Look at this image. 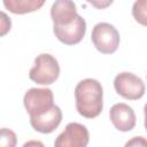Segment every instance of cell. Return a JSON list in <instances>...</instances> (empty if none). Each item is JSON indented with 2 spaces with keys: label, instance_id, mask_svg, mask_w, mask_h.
Listing matches in <instances>:
<instances>
[{
  "label": "cell",
  "instance_id": "8fae6325",
  "mask_svg": "<svg viewBox=\"0 0 147 147\" xmlns=\"http://www.w3.org/2000/svg\"><path fill=\"white\" fill-rule=\"evenodd\" d=\"M44 0H3V6L13 14H26L40 9L44 6Z\"/></svg>",
  "mask_w": 147,
  "mask_h": 147
},
{
  "label": "cell",
  "instance_id": "4fadbf2b",
  "mask_svg": "<svg viewBox=\"0 0 147 147\" xmlns=\"http://www.w3.org/2000/svg\"><path fill=\"white\" fill-rule=\"evenodd\" d=\"M146 5L147 1L146 0H140V1H136L133 3V8H132V14L133 17L136 18L137 22H139L142 25H146Z\"/></svg>",
  "mask_w": 147,
  "mask_h": 147
},
{
  "label": "cell",
  "instance_id": "8992f818",
  "mask_svg": "<svg viewBox=\"0 0 147 147\" xmlns=\"http://www.w3.org/2000/svg\"><path fill=\"white\" fill-rule=\"evenodd\" d=\"M88 141L90 133L87 127L80 123L71 122L56 137L54 147H87Z\"/></svg>",
  "mask_w": 147,
  "mask_h": 147
},
{
  "label": "cell",
  "instance_id": "6da1fadb",
  "mask_svg": "<svg viewBox=\"0 0 147 147\" xmlns=\"http://www.w3.org/2000/svg\"><path fill=\"white\" fill-rule=\"evenodd\" d=\"M76 109L86 118L99 116L103 108V90L101 83L93 78L80 80L75 87Z\"/></svg>",
  "mask_w": 147,
  "mask_h": 147
},
{
  "label": "cell",
  "instance_id": "ba28073f",
  "mask_svg": "<svg viewBox=\"0 0 147 147\" xmlns=\"http://www.w3.org/2000/svg\"><path fill=\"white\" fill-rule=\"evenodd\" d=\"M109 117L113 125L122 132L131 131L137 123L134 110L124 102L115 103L109 110Z\"/></svg>",
  "mask_w": 147,
  "mask_h": 147
},
{
  "label": "cell",
  "instance_id": "52a82bcc",
  "mask_svg": "<svg viewBox=\"0 0 147 147\" xmlns=\"http://www.w3.org/2000/svg\"><path fill=\"white\" fill-rule=\"evenodd\" d=\"M55 37L64 45H76L82 41L86 32V22L78 14L69 24L62 26H53Z\"/></svg>",
  "mask_w": 147,
  "mask_h": 147
},
{
  "label": "cell",
  "instance_id": "e0dca14e",
  "mask_svg": "<svg viewBox=\"0 0 147 147\" xmlns=\"http://www.w3.org/2000/svg\"><path fill=\"white\" fill-rule=\"evenodd\" d=\"M91 5H93V6H95V7H98V8H103V7H107V6H109V5H111L113 3V1H106V2H96V1H88Z\"/></svg>",
  "mask_w": 147,
  "mask_h": 147
},
{
  "label": "cell",
  "instance_id": "9a60e30c",
  "mask_svg": "<svg viewBox=\"0 0 147 147\" xmlns=\"http://www.w3.org/2000/svg\"><path fill=\"white\" fill-rule=\"evenodd\" d=\"M124 147H147L146 138L141 137V136L133 137V138H131L130 140H127L125 142Z\"/></svg>",
  "mask_w": 147,
  "mask_h": 147
},
{
  "label": "cell",
  "instance_id": "277c9868",
  "mask_svg": "<svg viewBox=\"0 0 147 147\" xmlns=\"http://www.w3.org/2000/svg\"><path fill=\"white\" fill-rule=\"evenodd\" d=\"M23 103L29 116L34 117L49 110L54 106V95L51 88L32 87L25 92Z\"/></svg>",
  "mask_w": 147,
  "mask_h": 147
},
{
  "label": "cell",
  "instance_id": "7c38bea8",
  "mask_svg": "<svg viewBox=\"0 0 147 147\" xmlns=\"http://www.w3.org/2000/svg\"><path fill=\"white\" fill-rule=\"evenodd\" d=\"M16 133L8 127L0 129V147H16Z\"/></svg>",
  "mask_w": 147,
  "mask_h": 147
},
{
  "label": "cell",
  "instance_id": "2e32d148",
  "mask_svg": "<svg viewBox=\"0 0 147 147\" xmlns=\"http://www.w3.org/2000/svg\"><path fill=\"white\" fill-rule=\"evenodd\" d=\"M22 147H45V145L39 140H29Z\"/></svg>",
  "mask_w": 147,
  "mask_h": 147
},
{
  "label": "cell",
  "instance_id": "7a4b0ae2",
  "mask_svg": "<svg viewBox=\"0 0 147 147\" xmlns=\"http://www.w3.org/2000/svg\"><path fill=\"white\" fill-rule=\"evenodd\" d=\"M60 76V65L57 60L48 54H39L34 59V64L29 71V78L39 85H51Z\"/></svg>",
  "mask_w": 147,
  "mask_h": 147
},
{
  "label": "cell",
  "instance_id": "3957f363",
  "mask_svg": "<svg viewBox=\"0 0 147 147\" xmlns=\"http://www.w3.org/2000/svg\"><path fill=\"white\" fill-rule=\"evenodd\" d=\"M91 40L94 47L102 54H113L117 51L121 38L117 29L107 22H100L94 25Z\"/></svg>",
  "mask_w": 147,
  "mask_h": 147
},
{
  "label": "cell",
  "instance_id": "5bb4252c",
  "mask_svg": "<svg viewBox=\"0 0 147 147\" xmlns=\"http://www.w3.org/2000/svg\"><path fill=\"white\" fill-rule=\"evenodd\" d=\"M11 29L10 17L2 10H0V37L6 36Z\"/></svg>",
  "mask_w": 147,
  "mask_h": 147
},
{
  "label": "cell",
  "instance_id": "5b68a950",
  "mask_svg": "<svg viewBox=\"0 0 147 147\" xmlns=\"http://www.w3.org/2000/svg\"><path fill=\"white\" fill-rule=\"evenodd\" d=\"M114 87L117 94L127 100H138L145 94L144 80L132 72H121L114 79Z\"/></svg>",
  "mask_w": 147,
  "mask_h": 147
},
{
  "label": "cell",
  "instance_id": "30bf717a",
  "mask_svg": "<svg viewBox=\"0 0 147 147\" xmlns=\"http://www.w3.org/2000/svg\"><path fill=\"white\" fill-rule=\"evenodd\" d=\"M76 3L70 0H57L51 7L53 26H62L71 23L77 17Z\"/></svg>",
  "mask_w": 147,
  "mask_h": 147
},
{
  "label": "cell",
  "instance_id": "9c48e42d",
  "mask_svg": "<svg viewBox=\"0 0 147 147\" xmlns=\"http://www.w3.org/2000/svg\"><path fill=\"white\" fill-rule=\"evenodd\" d=\"M62 121V111L59 106L54 105L49 110L30 117V124L37 132L40 133H52Z\"/></svg>",
  "mask_w": 147,
  "mask_h": 147
}]
</instances>
